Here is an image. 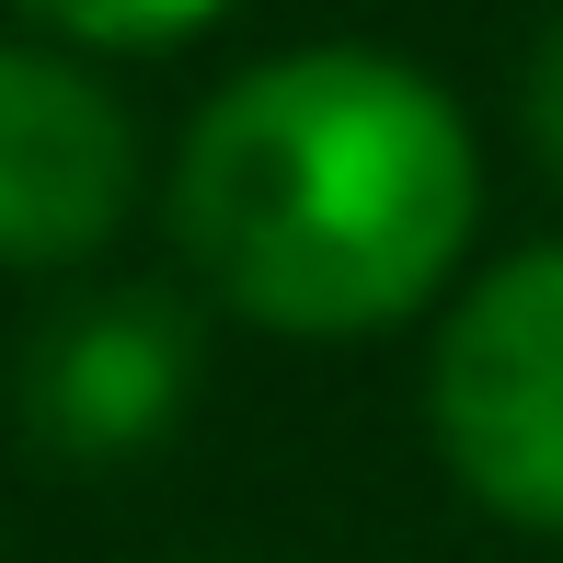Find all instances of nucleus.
Instances as JSON below:
<instances>
[{
	"label": "nucleus",
	"mask_w": 563,
	"mask_h": 563,
	"mask_svg": "<svg viewBox=\"0 0 563 563\" xmlns=\"http://www.w3.org/2000/svg\"><path fill=\"white\" fill-rule=\"evenodd\" d=\"M483 230V150L438 69L391 46H288L196 104L173 242L219 311L299 345L391 334Z\"/></svg>",
	"instance_id": "f257e3e1"
},
{
	"label": "nucleus",
	"mask_w": 563,
	"mask_h": 563,
	"mask_svg": "<svg viewBox=\"0 0 563 563\" xmlns=\"http://www.w3.org/2000/svg\"><path fill=\"white\" fill-rule=\"evenodd\" d=\"M196 402V322L150 288H92L23 345V438L58 472H115L162 449Z\"/></svg>",
	"instance_id": "20e7f679"
},
{
	"label": "nucleus",
	"mask_w": 563,
	"mask_h": 563,
	"mask_svg": "<svg viewBox=\"0 0 563 563\" xmlns=\"http://www.w3.org/2000/svg\"><path fill=\"white\" fill-rule=\"evenodd\" d=\"M518 115H529V150H541V173L563 185V23L541 46H529V81H518Z\"/></svg>",
	"instance_id": "423d86ee"
},
{
	"label": "nucleus",
	"mask_w": 563,
	"mask_h": 563,
	"mask_svg": "<svg viewBox=\"0 0 563 563\" xmlns=\"http://www.w3.org/2000/svg\"><path fill=\"white\" fill-rule=\"evenodd\" d=\"M139 219V126L81 46L0 35V265L69 276Z\"/></svg>",
	"instance_id": "7ed1b4c3"
},
{
	"label": "nucleus",
	"mask_w": 563,
	"mask_h": 563,
	"mask_svg": "<svg viewBox=\"0 0 563 563\" xmlns=\"http://www.w3.org/2000/svg\"><path fill=\"white\" fill-rule=\"evenodd\" d=\"M12 12L58 46H92V58H150V46L208 35L230 0H12Z\"/></svg>",
	"instance_id": "39448f33"
},
{
	"label": "nucleus",
	"mask_w": 563,
	"mask_h": 563,
	"mask_svg": "<svg viewBox=\"0 0 563 563\" xmlns=\"http://www.w3.org/2000/svg\"><path fill=\"white\" fill-rule=\"evenodd\" d=\"M426 426L460 495L563 541V242L483 265L426 356Z\"/></svg>",
	"instance_id": "f03ea898"
}]
</instances>
